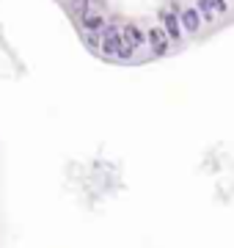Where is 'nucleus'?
<instances>
[{
  "instance_id": "nucleus-1",
  "label": "nucleus",
  "mask_w": 234,
  "mask_h": 248,
  "mask_svg": "<svg viewBox=\"0 0 234 248\" xmlns=\"http://www.w3.org/2000/svg\"><path fill=\"white\" fill-rule=\"evenodd\" d=\"M99 50L105 55H110V58H116V61H130L135 55V50L124 42L118 25H105L99 31Z\"/></svg>"
},
{
  "instance_id": "nucleus-2",
  "label": "nucleus",
  "mask_w": 234,
  "mask_h": 248,
  "mask_svg": "<svg viewBox=\"0 0 234 248\" xmlns=\"http://www.w3.org/2000/svg\"><path fill=\"white\" fill-rule=\"evenodd\" d=\"M146 45H149V50H152L157 58L160 55H165L168 50H171V39H168V33H165V28H152V31H146Z\"/></svg>"
},
{
  "instance_id": "nucleus-3",
  "label": "nucleus",
  "mask_w": 234,
  "mask_h": 248,
  "mask_svg": "<svg viewBox=\"0 0 234 248\" xmlns=\"http://www.w3.org/2000/svg\"><path fill=\"white\" fill-rule=\"evenodd\" d=\"M160 22L162 28H165V33H168V39H171L174 45H179L182 36H185V31H182V22H179V14L176 11H160Z\"/></svg>"
},
{
  "instance_id": "nucleus-4",
  "label": "nucleus",
  "mask_w": 234,
  "mask_h": 248,
  "mask_svg": "<svg viewBox=\"0 0 234 248\" xmlns=\"http://www.w3.org/2000/svg\"><path fill=\"white\" fill-rule=\"evenodd\" d=\"M201 11L198 9H182L179 11V22H182V31L188 36H193V33H198L201 31Z\"/></svg>"
},
{
  "instance_id": "nucleus-5",
  "label": "nucleus",
  "mask_w": 234,
  "mask_h": 248,
  "mask_svg": "<svg viewBox=\"0 0 234 248\" xmlns=\"http://www.w3.org/2000/svg\"><path fill=\"white\" fill-rule=\"evenodd\" d=\"M121 36H124V42L132 47V50H141V47L146 45V33L135 25V22H127V25H121Z\"/></svg>"
},
{
  "instance_id": "nucleus-6",
  "label": "nucleus",
  "mask_w": 234,
  "mask_h": 248,
  "mask_svg": "<svg viewBox=\"0 0 234 248\" xmlns=\"http://www.w3.org/2000/svg\"><path fill=\"white\" fill-rule=\"evenodd\" d=\"M196 9L201 11V17L207 22H212L218 14H226V0H198Z\"/></svg>"
},
{
  "instance_id": "nucleus-7",
  "label": "nucleus",
  "mask_w": 234,
  "mask_h": 248,
  "mask_svg": "<svg viewBox=\"0 0 234 248\" xmlns=\"http://www.w3.org/2000/svg\"><path fill=\"white\" fill-rule=\"evenodd\" d=\"M80 25L86 28V31H102L108 22H105V17L99 14V9H86L80 14Z\"/></svg>"
}]
</instances>
